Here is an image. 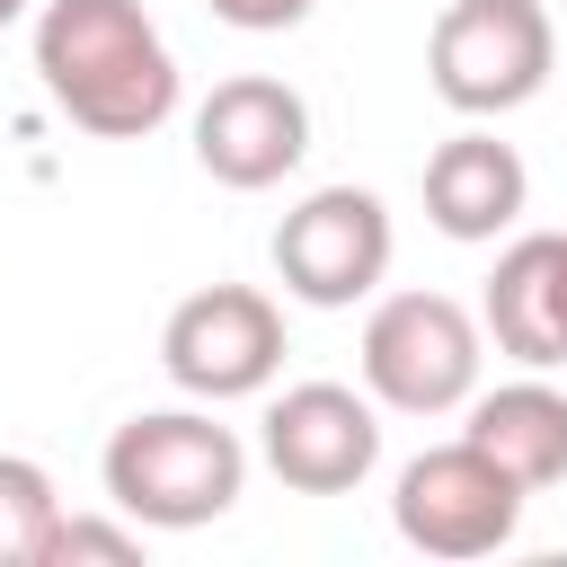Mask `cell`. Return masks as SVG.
<instances>
[{
	"instance_id": "6da1fadb",
	"label": "cell",
	"mask_w": 567,
	"mask_h": 567,
	"mask_svg": "<svg viewBox=\"0 0 567 567\" xmlns=\"http://www.w3.org/2000/svg\"><path fill=\"white\" fill-rule=\"evenodd\" d=\"M35 80L97 142H142L177 115V53L142 0H44Z\"/></svg>"
},
{
	"instance_id": "7a4b0ae2",
	"label": "cell",
	"mask_w": 567,
	"mask_h": 567,
	"mask_svg": "<svg viewBox=\"0 0 567 567\" xmlns=\"http://www.w3.org/2000/svg\"><path fill=\"white\" fill-rule=\"evenodd\" d=\"M97 478H106V505L133 514L142 532H195V523H221L239 505L248 452L204 408H151V416H124L106 434Z\"/></svg>"
},
{
	"instance_id": "3957f363",
	"label": "cell",
	"mask_w": 567,
	"mask_h": 567,
	"mask_svg": "<svg viewBox=\"0 0 567 567\" xmlns=\"http://www.w3.org/2000/svg\"><path fill=\"white\" fill-rule=\"evenodd\" d=\"M549 71H558V27L540 0H443V18L425 35V80L470 124L532 106L549 89Z\"/></svg>"
},
{
	"instance_id": "277c9868",
	"label": "cell",
	"mask_w": 567,
	"mask_h": 567,
	"mask_svg": "<svg viewBox=\"0 0 567 567\" xmlns=\"http://www.w3.org/2000/svg\"><path fill=\"white\" fill-rule=\"evenodd\" d=\"M363 390L399 416H452L478 399V363H487V328L452 301V292H390L363 319Z\"/></svg>"
},
{
	"instance_id": "5b68a950",
	"label": "cell",
	"mask_w": 567,
	"mask_h": 567,
	"mask_svg": "<svg viewBox=\"0 0 567 567\" xmlns=\"http://www.w3.org/2000/svg\"><path fill=\"white\" fill-rule=\"evenodd\" d=\"M390 523H399V540L425 549V558H496V549L514 540V523H523V487H514L470 434H452V443H434V452H416V461L399 470Z\"/></svg>"
},
{
	"instance_id": "8992f818",
	"label": "cell",
	"mask_w": 567,
	"mask_h": 567,
	"mask_svg": "<svg viewBox=\"0 0 567 567\" xmlns=\"http://www.w3.org/2000/svg\"><path fill=\"white\" fill-rule=\"evenodd\" d=\"M390 248H399V230H390V204L372 186H319L275 221V275L310 310L372 301L390 275Z\"/></svg>"
},
{
	"instance_id": "52a82bcc",
	"label": "cell",
	"mask_w": 567,
	"mask_h": 567,
	"mask_svg": "<svg viewBox=\"0 0 567 567\" xmlns=\"http://www.w3.org/2000/svg\"><path fill=\"white\" fill-rule=\"evenodd\" d=\"M159 363L186 399L221 408V399H257L284 372V310L257 284H204L168 310L159 328Z\"/></svg>"
},
{
	"instance_id": "ba28073f",
	"label": "cell",
	"mask_w": 567,
	"mask_h": 567,
	"mask_svg": "<svg viewBox=\"0 0 567 567\" xmlns=\"http://www.w3.org/2000/svg\"><path fill=\"white\" fill-rule=\"evenodd\" d=\"M310 151V106L292 80H266V71H239L221 80L204 106H195V168L230 195H257V186H284Z\"/></svg>"
},
{
	"instance_id": "9c48e42d",
	"label": "cell",
	"mask_w": 567,
	"mask_h": 567,
	"mask_svg": "<svg viewBox=\"0 0 567 567\" xmlns=\"http://www.w3.org/2000/svg\"><path fill=\"white\" fill-rule=\"evenodd\" d=\"M381 461V416L346 381H292L266 408V470L292 496H346Z\"/></svg>"
},
{
	"instance_id": "30bf717a",
	"label": "cell",
	"mask_w": 567,
	"mask_h": 567,
	"mask_svg": "<svg viewBox=\"0 0 567 567\" xmlns=\"http://www.w3.org/2000/svg\"><path fill=\"white\" fill-rule=\"evenodd\" d=\"M478 328L496 337V354H514L523 372H558L567 363V230H532L496 257Z\"/></svg>"
},
{
	"instance_id": "8fae6325",
	"label": "cell",
	"mask_w": 567,
	"mask_h": 567,
	"mask_svg": "<svg viewBox=\"0 0 567 567\" xmlns=\"http://www.w3.org/2000/svg\"><path fill=\"white\" fill-rule=\"evenodd\" d=\"M523 195H532L523 151L496 142V133H478V124L452 133V142H434V159H425V221L443 239H496L523 213Z\"/></svg>"
},
{
	"instance_id": "7c38bea8",
	"label": "cell",
	"mask_w": 567,
	"mask_h": 567,
	"mask_svg": "<svg viewBox=\"0 0 567 567\" xmlns=\"http://www.w3.org/2000/svg\"><path fill=\"white\" fill-rule=\"evenodd\" d=\"M461 434H470L523 496H540V487L567 478V390H549L540 372H532V381H505V390H478Z\"/></svg>"
},
{
	"instance_id": "4fadbf2b",
	"label": "cell",
	"mask_w": 567,
	"mask_h": 567,
	"mask_svg": "<svg viewBox=\"0 0 567 567\" xmlns=\"http://www.w3.org/2000/svg\"><path fill=\"white\" fill-rule=\"evenodd\" d=\"M62 532V496L44 478V461L0 452V567H44Z\"/></svg>"
},
{
	"instance_id": "5bb4252c",
	"label": "cell",
	"mask_w": 567,
	"mask_h": 567,
	"mask_svg": "<svg viewBox=\"0 0 567 567\" xmlns=\"http://www.w3.org/2000/svg\"><path fill=\"white\" fill-rule=\"evenodd\" d=\"M71 558H106V567H133L142 558V523L124 514V523H97V514H62V532H53V558L44 567H71Z\"/></svg>"
},
{
	"instance_id": "9a60e30c",
	"label": "cell",
	"mask_w": 567,
	"mask_h": 567,
	"mask_svg": "<svg viewBox=\"0 0 567 567\" xmlns=\"http://www.w3.org/2000/svg\"><path fill=\"white\" fill-rule=\"evenodd\" d=\"M319 0H213V18L221 27H239V35H284V27H301Z\"/></svg>"
},
{
	"instance_id": "2e32d148",
	"label": "cell",
	"mask_w": 567,
	"mask_h": 567,
	"mask_svg": "<svg viewBox=\"0 0 567 567\" xmlns=\"http://www.w3.org/2000/svg\"><path fill=\"white\" fill-rule=\"evenodd\" d=\"M27 9H35V0H0V27H18V18H27Z\"/></svg>"
}]
</instances>
